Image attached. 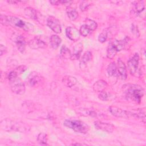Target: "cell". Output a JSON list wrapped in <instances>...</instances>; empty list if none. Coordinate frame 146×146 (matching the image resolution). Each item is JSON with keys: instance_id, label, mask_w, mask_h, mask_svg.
Returning a JSON list of instances; mask_svg holds the SVG:
<instances>
[{"instance_id": "6da1fadb", "label": "cell", "mask_w": 146, "mask_h": 146, "mask_svg": "<svg viewBox=\"0 0 146 146\" xmlns=\"http://www.w3.org/2000/svg\"><path fill=\"white\" fill-rule=\"evenodd\" d=\"M1 128L5 131H17L21 133L29 132L30 126L26 123L15 119L6 118L0 123Z\"/></svg>"}, {"instance_id": "7a4b0ae2", "label": "cell", "mask_w": 146, "mask_h": 146, "mask_svg": "<svg viewBox=\"0 0 146 146\" xmlns=\"http://www.w3.org/2000/svg\"><path fill=\"white\" fill-rule=\"evenodd\" d=\"M124 94L125 98L128 100H131L136 103H140L143 98L144 90L137 84H127L124 86Z\"/></svg>"}, {"instance_id": "3957f363", "label": "cell", "mask_w": 146, "mask_h": 146, "mask_svg": "<svg viewBox=\"0 0 146 146\" xmlns=\"http://www.w3.org/2000/svg\"><path fill=\"white\" fill-rule=\"evenodd\" d=\"M63 125L80 133H87L90 129L89 126L86 123L78 120L66 119L63 121Z\"/></svg>"}, {"instance_id": "277c9868", "label": "cell", "mask_w": 146, "mask_h": 146, "mask_svg": "<svg viewBox=\"0 0 146 146\" xmlns=\"http://www.w3.org/2000/svg\"><path fill=\"white\" fill-rule=\"evenodd\" d=\"M19 28L25 31H30L33 28V26L29 22H26L20 18L14 16H6V25Z\"/></svg>"}, {"instance_id": "5b68a950", "label": "cell", "mask_w": 146, "mask_h": 146, "mask_svg": "<svg viewBox=\"0 0 146 146\" xmlns=\"http://www.w3.org/2000/svg\"><path fill=\"white\" fill-rule=\"evenodd\" d=\"M10 85L13 92L17 95H22L25 93L26 90L25 85L18 78L10 82Z\"/></svg>"}, {"instance_id": "8992f818", "label": "cell", "mask_w": 146, "mask_h": 146, "mask_svg": "<svg viewBox=\"0 0 146 146\" xmlns=\"http://www.w3.org/2000/svg\"><path fill=\"white\" fill-rule=\"evenodd\" d=\"M109 111L112 115L117 117L128 119L132 116L131 111H127L117 107L111 106L109 107Z\"/></svg>"}, {"instance_id": "52a82bcc", "label": "cell", "mask_w": 146, "mask_h": 146, "mask_svg": "<svg viewBox=\"0 0 146 146\" xmlns=\"http://www.w3.org/2000/svg\"><path fill=\"white\" fill-rule=\"evenodd\" d=\"M47 25L56 34H60L62 31L59 21L54 16H50L48 17L47 19Z\"/></svg>"}, {"instance_id": "ba28073f", "label": "cell", "mask_w": 146, "mask_h": 146, "mask_svg": "<svg viewBox=\"0 0 146 146\" xmlns=\"http://www.w3.org/2000/svg\"><path fill=\"white\" fill-rule=\"evenodd\" d=\"M139 62V56L138 54L135 53L127 62L128 68L131 75H135L138 69Z\"/></svg>"}, {"instance_id": "9c48e42d", "label": "cell", "mask_w": 146, "mask_h": 146, "mask_svg": "<svg viewBox=\"0 0 146 146\" xmlns=\"http://www.w3.org/2000/svg\"><path fill=\"white\" fill-rule=\"evenodd\" d=\"M95 127L98 129H100L108 133H112L115 127L113 124L108 123H104L100 121H96L94 123Z\"/></svg>"}, {"instance_id": "30bf717a", "label": "cell", "mask_w": 146, "mask_h": 146, "mask_svg": "<svg viewBox=\"0 0 146 146\" xmlns=\"http://www.w3.org/2000/svg\"><path fill=\"white\" fill-rule=\"evenodd\" d=\"M66 35L70 40L72 41L78 40L80 36L79 31L74 27H67L66 29Z\"/></svg>"}, {"instance_id": "8fae6325", "label": "cell", "mask_w": 146, "mask_h": 146, "mask_svg": "<svg viewBox=\"0 0 146 146\" xmlns=\"http://www.w3.org/2000/svg\"><path fill=\"white\" fill-rule=\"evenodd\" d=\"M28 45L29 47L34 50L44 48L46 47V44L44 42L36 38L30 40L28 42Z\"/></svg>"}, {"instance_id": "7c38bea8", "label": "cell", "mask_w": 146, "mask_h": 146, "mask_svg": "<svg viewBox=\"0 0 146 146\" xmlns=\"http://www.w3.org/2000/svg\"><path fill=\"white\" fill-rule=\"evenodd\" d=\"M132 8L131 11L133 14L136 15H140L145 9V5L143 1H135L132 3Z\"/></svg>"}, {"instance_id": "4fadbf2b", "label": "cell", "mask_w": 146, "mask_h": 146, "mask_svg": "<svg viewBox=\"0 0 146 146\" xmlns=\"http://www.w3.org/2000/svg\"><path fill=\"white\" fill-rule=\"evenodd\" d=\"M41 76L36 72H32L30 73L27 78V81L30 86L34 87L38 86L41 82Z\"/></svg>"}, {"instance_id": "5bb4252c", "label": "cell", "mask_w": 146, "mask_h": 146, "mask_svg": "<svg viewBox=\"0 0 146 146\" xmlns=\"http://www.w3.org/2000/svg\"><path fill=\"white\" fill-rule=\"evenodd\" d=\"M117 72L119 74L121 79L122 80H125L127 77V68L125 63L120 59H119L117 60Z\"/></svg>"}, {"instance_id": "9a60e30c", "label": "cell", "mask_w": 146, "mask_h": 146, "mask_svg": "<svg viewBox=\"0 0 146 146\" xmlns=\"http://www.w3.org/2000/svg\"><path fill=\"white\" fill-rule=\"evenodd\" d=\"M14 40L19 51L21 53H23L26 47V41L24 37L18 34L15 36Z\"/></svg>"}, {"instance_id": "2e32d148", "label": "cell", "mask_w": 146, "mask_h": 146, "mask_svg": "<svg viewBox=\"0 0 146 146\" xmlns=\"http://www.w3.org/2000/svg\"><path fill=\"white\" fill-rule=\"evenodd\" d=\"M83 51V44L79 43L76 44L73 48L72 52H71L70 59L71 60H77L80 56L81 53Z\"/></svg>"}, {"instance_id": "e0dca14e", "label": "cell", "mask_w": 146, "mask_h": 146, "mask_svg": "<svg viewBox=\"0 0 146 146\" xmlns=\"http://www.w3.org/2000/svg\"><path fill=\"white\" fill-rule=\"evenodd\" d=\"M130 39L129 37H125L123 39L120 40H115L112 42L113 44L116 47L117 51H120L125 48V47L128 44V43L129 42Z\"/></svg>"}, {"instance_id": "ac0fdd59", "label": "cell", "mask_w": 146, "mask_h": 146, "mask_svg": "<svg viewBox=\"0 0 146 146\" xmlns=\"http://www.w3.org/2000/svg\"><path fill=\"white\" fill-rule=\"evenodd\" d=\"M77 112L78 113L80 114L83 116H90L91 117H98V116L100 115V114H98L95 111H94L91 109L88 108H80L77 110Z\"/></svg>"}, {"instance_id": "d6986e66", "label": "cell", "mask_w": 146, "mask_h": 146, "mask_svg": "<svg viewBox=\"0 0 146 146\" xmlns=\"http://www.w3.org/2000/svg\"><path fill=\"white\" fill-rule=\"evenodd\" d=\"M107 86V83L106 81L103 80H99L96 81L93 85V90L95 92H100L106 88Z\"/></svg>"}, {"instance_id": "ffe728a7", "label": "cell", "mask_w": 146, "mask_h": 146, "mask_svg": "<svg viewBox=\"0 0 146 146\" xmlns=\"http://www.w3.org/2000/svg\"><path fill=\"white\" fill-rule=\"evenodd\" d=\"M62 42L61 38L57 35H52L50 38V43L51 46L54 49H56L59 47Z\"/></svg>"}, {"instance_id": "44dd1931", "label": "cell", "mask_w": 146, "mask_h": 146, "mask_svg": "<svg viewBox=\"0 0 146 146\" xmlns=\"http://www.w3.org/2000/svg\"><path fill=\"white\" fill-rule=\"evenodd\" d=\"M78 82L77 79L71 76H66L63 78V83L68 87H72Z\"/></svg>"}, {"instance_id": "7402d4cb", "label": "cell", "mask_w": 146, "mask_h": 146, "mask_svg": "<svg viewBox=\"0 0 146 146\" xmlns=\"http://www.w3.org/2000/svg\"><path fill=\"white\" fill-rule=\"evenodd\" d=\"M131 112L132 116L140 119L144 123H145V112L144 109H139L136 111L134 110L133 111H131Z\"/></svg>"}, {"instance_id": "603a6c76", "label": "cell", "mask_w": 146, "mask_h": 146, "mask_svg": "<svg viewBox=\"0 0 146 146\" xmlns=\"http://www.w3.org/2000/svg\"><path fill=\"white\" fill-rule=\"evenodd\" d=\"M25 14L26 16L29 17L30 18L34 20H38V14L34 9L28 7L25 9Z\"/></svg>"}, {"instance_id": "cb8c5ba5", "label": "cell", "mask_w": 146, "mask_h": 146, "mask_svg": "<svg viewBox=\"0 0 146 146\" xmlns=\"http://www.w3.org/2000/svg\"><path fill=\"white\" fill-rule=\"evenodd\" d=\"M115 46L113 44L112 42L109 44L107 49V57L109 59H113L117 52Z\"/></svg>"}, {"instance_id": "d4e9b609", "label": "cell", "mask_w": 146, "mask_h": 146, "mask_svg": "<svg viewBox=\"0 0 146 146\" xmlns=\"http://www.w3.org/2000/svg\"><path fill=\"white\" fill-rule=\"evenodd\" d=\"M92 59V53L90 51H86L84 53L80 60V66H83L86 65L88 62Z\"/></svg>"}, {"instance_id": "484cf974", "label": "cell", "mask_w": 146, "mask_h": 146, "mask_svg": "<svg viewBox=\"0 0 146 146\" xmlns=\"http://www.w3.org/2000/svg\"><path fill=\"white\" fill-rule=\"evenodd\" d=\"M107 73L110 76H113L117 75V66L115 62H111L107 67Z\"/></svg>"}, {"instance_id": "4316f807", "label": "cell", "mask_w": 146, "mask_h": 146, "mask_svg": "<svg viewBox=\"0 0 146 146\" xmlns=\"http://www.w3.org/2000/svg\"><path fill=\"white\" fill-rule=\"evenodd\" d=\"M84 24L88 27L91 32L94 31L98 27L97 23L95 21L91 19H86Z\"/></svg>"}, {"instance_id": "83f0119b", "label": "cell", "mask_w": 146, "mask_h": 146, "mask_svg": "<svg viewBox=\"0 0 146 146\" xmlns=\"http://www.w3.org/2000/svg\"><path fill=\"white\" fill-rule=\"evenodd\" d=\"M67 16L70 20L75 21L78 17V13L75 9H69L67 11Z\"/></svg>"}, {"instance_id": "f1b7e54d", "label": "cell", "mask_w": 146, "mask_h": 146, "mask_svg": "<svg viewBox=\"0 0 146 146\" xmlns=\"http://www.w3.org/2000/svg\"><path fill=\"white\" fill-rule=\"evenodd\" d=\"M38 142L41 145H47V135L44 133H40L37 137Z\"/></svg>"}, {"instance_id": "f546056e", "label": "cell", "mask_w": 146, "mask_h": 146, "mask_svg": "<svg viewBox=\"0 0 146 146\" xmlns=\"http://www.w3.org/2000/svg\"><path fill=\"white\" fill-rule=\"evenodd\" d=\"M60 53L62 56H63V58H70L71 56V51H70V50L65 46V45H63L60 48Z\"/></svg>"}, {"instance_id": "4dcf8cb0", "label": "cell", "mask_w": 146, "mask_h": 146, "mask_svg": "<svg viewBox=\"0 0 146 146\" xmlns=\"http://www.w3.org/2000/svg\"><path fill=\"white\" fill-rule=\"evenodd\" d=\"M79 31L80 34L84 37L88 36L90 34V33L91 32L90 30L88 29V27L85 24L80 26Z\"/></svg>"}, {"instance_id": "1f68e13d", "label": "cell", "mask_w": 146, "mask_h": 146, "mask_svg": "<svg viewBox=\"0 0 146 146\" xmlns=\"http://www.w3.org/2000/svg\"><path fill=\"white\" fill-rule=\"evenodd\" d=\"M107 37H108V33L106 30H104L99 35L98 40L100 43H104L106 41Z\"/></svg>"}, {"instance_id": "d6a6232c", "label": "cell", "mask_w": 146, "mask_h": 146, "mask_svg": "<svg viewBox=\"0 0 146 146\" xmlns=\"http://www.w3.org/2000/svg\"><path fill=\"white\" fill-rule=\"evenodd\" d=\"M98 97L102 101H107L109 99V96H108V94L104 91H103L100 92L99 94Z\"/></svg>"}, {"instance_id": "836d02e7", "label": "cell", "mask_w": 146, "mask_h": 146, "mask_svg": "<svg viewBox=\"0 0 146 146\" xmlns=\"http://www.w3.org/2000/svg\"><path fill=\"white\" fill-rule=\"evenodd\" d=\"M90 5V4L88 3V2L87 1H83L80 3V5H79V8L80 10L82 11H84L85 10H86L88 6Z\"/></svg>"}, {"instance_id": "e575fe53", "label": "cell", "mask_w": 146, "mask_h": 146, "mask_svg": "<svg viewBox=\"0 0 146 146\" xmlns=\"http://www.w3.org/2000/svg\"><path fill=\"white\" fill-rule=\"evenodd\" d=\"M131 31L132 33L136 37H139V32L138 30V28L136 26H135V25H132L131 26Z\"/></svg>"}, {"instance_id": "d590c367", "label": "cell", "mask_w": 146, "mask_h": 146, "mask_svg": "<svg viewBox=\"0 0 146 146\" xmlns=\"http://www.w3.org/2000/svg\"><path fill=\"white\" fill-rule=\"evenodd\" d=\"M26 70V67L25 66H20L17 68H15L14 70L16 71V72L18 74V75H19L22 73H23L25 70Z\"/></svg>"}, {"instance_id": "8d00e7d4", "label": "cell", "mask_w": 146, "mask_h": 146, "mask_svg": "<svg viewBox=\"0 0 146 146\" xmlns=\"http://www.w3.org/2000/svg\"><path fill=\"white\" fill-rule=\"evenodd\" d=\"M6 51H7L6 47L4 45L1 44V45H0V52H1V55L2 56L6 52Z\"/></svg>"}, {"instance_id": "74e56055", "label": "cell", "mask_w": 146, "mask_h": 146, "mask_svg": "<svg viewBox=\"0 0 146 146\" xmlns=\"http://www.w3.org/2000/svg\"><path fill=\"white\" fill-rule=\"evenodd\" d=\"M50 3L52 5H58L59 4V1H50Z\"/></svg>"}, {"instance_id": "f35d334b", "label": "cell", "mask_w": 146, "mask_h": 146, "mask_svg": "<svg viewBox=\"0 0 146 146\" xmlns=\"http://www.w3.org/2000/svg\"><path fill=\"white\" fill-rule=\"evenodd\" d=\"M7 2L9 3H11V4H16L18 3V1H7Z\"/></svg>"}, {"instance_id": "ab89813d", "label": "cell", "mask_w": 146, "mask_h": 146, "mask_svg": "<svg viewBox=\"0 0 146 146\" xmlns=\"http://www.w3.org/2000/svg\"><path fill=\"white\" fill-rule=\"evenodd\" d=\"M71 145H86V144H82V143H74V144H72Z\"/></svg>"}]
</instances>
